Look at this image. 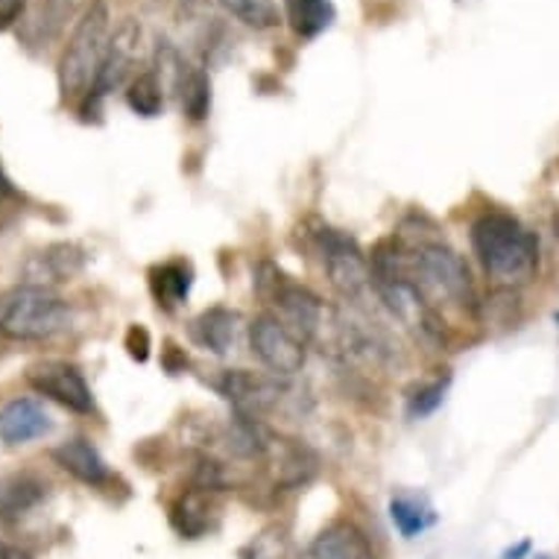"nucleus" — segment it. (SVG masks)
I'll return each instance as SVG.
<instances>
[{
	"label": "nucleus",
	"mask_w": 559,
	"mask_h": 559,
	"mask_svg": "<svg viewBox=\"0 0 559 559\" xmlns=\"http://www.w3.org/2000/svg\"><path fill=\"white\" fill-rule=\"evenodd\" d=\"M468 238L484 273L496 285H527L539 273V238L515 214L498 209L477 214Z\"/></svg>",
	"instance_id": "nucleus-1"
},
{
	"label": "nucleus",
	"mask_w": 559,
	"mask_h": 559,
	"mask_svg": "<svg viewBox=\"0 0 559 559\" xmlns=\"http://www.w3.org/2000/svg\"><path fill=\"white\" fill-rule=\"evenodd\" d=\"M404 247V243H402ZM404 266L411 282L419 287L425 302L433 311L442 305H454L463 311H477V290L466 258L451 249L445 240H419L404 247Z\"/></svg>",
	"instance_id": "nucleus-2"
},
{
	"label": "nucleus",
	"mask_w": 559,
	"mask_h": 559,
	"mask_svg": "<svg viewBox=\"0 0 559 559\" xmlns=\"http://www.w3.org/2000/svg\"><path fill=\"white\" fill-rule=\"evenodd\" d=\"M74 325V305L50 287L19 285L0 296V337L12 343H45Z\"/></svg>",
	"instance_id": "nucleus-3"
},
{
	"label": "nucleus",
	"mask_w": 559,
	"mask_h": 559,
	"mask_svg": "<svg viewBox=\"0 0 559 559\" xmlns=\"http://www.w3.org/2000/svg\"><path fill=\"white\" fill-rule=\"evenodd\" d=\"M109 7L103 0H94L92 7L83 12V19L76 21L74 33L68 38L62 59H59V94L64 103L85 100V94L92 92L100 74L103 56L109 47Z\"/></svg>",
	"instance_id": "nucleus-4"
},
{
	"label": "nucleus",
	"mask_w": 559,
	"mask_h": 559,
	"mask_svg": "<svg viewBox=\"0 0 559 559\" xmlns=\"http://www.w3.org/2000/svg\"><path fill=\"white\" fill-rule=\"evenodd\" d=\"M255 290L273 308L270 313H275L278 320L285 322L296 337L305 340V343L320 337L329 311H325V302L313 294L311 287L296 282L294 275H287L282 266L264 261V264L258 266Z\"/></svg>",
	"instance_id": "nucleus-5"
},
{
	"label": "nucleus",
	"mask_w": 559,
	"mask_h": 559,
	"mask_svg": "<svg viewBox=\"0 0 559 559\" xmlns=\"http://www.w3.org/2000/svg\"><path fill=\"white\" fill-rule=\"evenodd\" d=\"M313 247L320 252L322 270L340 299L346 305H367L372 294V273L358 240L346 231L322 226L320 231H313Z\"/></svg>",
	"instance_id": "nucleus-6"
},
{
	"label": "nucleus",
	"mask_w": 559,
	"mask_h": 559,
	"mask_svg": "<svg viewBox=\"0 0 559 559\" xmlns=\"http://www.w3.org/2000/svg\"><path fill=\"white\" fill-rule=\"evenodd\" d=\"M141 45H144V33H141V24L135 19H127L115 29V36H109V47H106V56H103L100 74H97V83L85 100L80 103V111H83L85 120H92V115L100 111V103L106 100V94H111L115 88L132 80V68L141 59Z\"/></svg>",
	"instance_id": "nucleus-7"
},
{
	"label": "nucleus",
	"mask_w": 559,
	"mask_h": 559,
	"mask_svg": "<svg viewBox=\"0 0 559 559\" xmlns=\"http://www.w3.org/2000/svg\"><path fill=\"white\" fill-rule=\"evenodd\" d=\"M249 346H252V355L270 369V376L278 378L299 376L308 358L305 352L308 343L296 337L294 331L270 311L258 313L255 320L249 322Z\"/></svg>",
	"instance_id": "nucleus-8"
},
{
	"label": "nucleus",
	"mask_w": 559,
	"mask_h": 559,
	"mask_svg": "<svg viewBox=\"0 0 559 559\" xmlns=\"http://www.w3.org/2000/svg\"><path fill=\"white\" fill-rule=\"evenodd\" d=\"M214 386L235 407V413L252 416V419H261L264 413H273L287 399L285 378L261 376V372H252V369H226V372L217 376Z\"/></svg>",
	"instance_id": "nucleus-9"
},
{
	"label": "nucleus",
	"mask_w": 559,
	"mask_h": 559,
	"mask_svg": "<svg viewBox=\"0 0 559 559\" xmlns=\"http://www.w3.org/2000/svg\"><path fill=\"white\" fill-rule=\"evenodd\" d=\"M27 384L38 395H45L59 407L80 416H92L94 413V393L85 376L74 364L64 360H41L36 367L27 369Z\"/></svg>",
	"instance_id": "nucleus-10"
},
{
	"label": "nucleus",
	"mask_w": 559,
	"mask_h": 559,
	"mask_svg": "<svg viewBox=\"0 0 559 559\" xmlns=\"http://www.w3.org/2000/svg\"><path fill=\"white\" fill-rule=\"evenodd\" d=\"M85 249L76 243H50L47 249L27 258L24 264V285L53 287L71 282L85 270Z\"/></svg>",
	"instance_id": "nucleus-11"
},
{
	"label": "nucleus",
	"mask_w": 559,
	"mask_h": 559,
	"mask_svg": "<svg viewBox=\"0 0 559 559\" xmlns=\"http://www.w3.org/2000/svg\"><path fill=\"white\" fill-rule=\"evenodd\" d=\"M299 559H378L372 542L358 524L337 519L322 527Z\"/></svg>",
	"instance_id": "nucleus-12"
},
{
	"label": "nucleus",
	"mask_w": 559,
	"mask_h": 559,
	"mask_svg": "<svg viewBox=\"0 0 559 559\" xmlns=\"http://www.w3.org/2000/svg\"><path fill=\"white\" fill-rule=\"evenodd\" d=\"M53 431L50 413L36 399H12L0 407V442L3 445H27Z\"/></svg>",
	"instance_id": "nucleus-13"
},
{
	"label": "nucleus",
	"mask_w": 559,
	"mask_h": 559,
	"mask_svg": "<svg viewBox=\"0 0 559 559\" xmlns=\"http://www.w3.org/2000/svg\"><path fill=\"white\" fill-rule=\"evenodd\" d=\"M50 457L56 460V466L64 468L68 475L76 477L80 484L103 489L111 484V472L106 466V460L100 457V451L94 449L92 442L85 437H74V440H64L62 445H56L50 451Z\"/></svg>",
	"instance_id": "nucleus-14"
},
{
	"label": "nucleus",
	"mask_w": 559,
	"mask_h": 559,
	"mask_svg": "<svg viewBox=\"0 0 559 559\" xmlns=\"http://www.w3.org/2000/svg\"><path fill=\"white\" fill-rule=\"evenodd\" d=\"M47 498V480L33 472L0 475V524H19Z\"/></svg>",
	"instance_id": "nucleus-15"
},
{
	"label": "nucleus",
	"mask_w": 559,
	"mask_h": 559,
	"mask_svg": "<svg viewBox=\"0 0 559 559\" xmlns=\"http://www.w3.org/2000/svg\"><path fill=\"white\" fill-rule=\"evenodd\" d=\"M214 515H217L214 492L200 489V486L185 489L182 496H176V501L170 504V524H174L182 539H200V536H205L214 527Z\"/></svg>",
	"instance_id": "nucleus-16"
},
{
	"label": "nucleus",
	"mask_w": 559,
	"mask_h": 559,
	"mask_svg": "<svg viewBox=\"0 0 559 559\" xmlns=\"http://www.w3.org/2000/svg\"><path fill=\"white\" fill-rule=\"evenodd\" d=\"M238 322L240 317L231 308L214 305L191 322V340L205 352L223 358V355H229L235 340H238Z\"/></svg>",
	"instance_id": "nucleus-17"
},
{
	"label": "nucleus",
	"mask_w": 559,
	"mask_h": 559,
	"mask_svg": "<svg viewBox=\"0 0 559 559\" xmlns=\"http://www.w3.org/2000/svg\"><path fill=\"white\" fill-rule=\"evenodd\" d=\"M150 294L158 302V308L165 311H174L188 299L193 285V266L182 258H174V261H162V264H153L147 273Z\"/></svg>",
	"instance_id": "nucleus-18"
},
{
	"label": "nucleus",
	"mask_w": 559,
	"mask_h": 559,
	"mask_svg": "<svg viewBox=\"0 0 559 559\" xmlns=\"http://www.w3.org/2000/svg\"><path fill=\"white\" fill-rule=\"evenodd\" d=\"M85 0H38L36 12L29 19V33L27 36L36 45H50L56 38L62 36L68 24L80 15Z\"/></svg>",
	"instance_id": "nucleus-19"
},
{
	"label": "nucleus",
	"mask_w": 559,
	"mask_h": 559,
	"mask_svg": "<svg viewBox=\"0 0 559 559\" xmlns=\"http://www.w3.org/2000/svg\"><path fill=\"white\" fill-rule=\"evenodd\" d=\"M390 519H393L395 531L402 533L404 539L423 536L437 522L433 507L423 496H416V492H399V496L390 498Z\"/></svg>",
	"instance_id": "nucleus-20"
},
{
	"label": "nucleus",
	"mask_w": 559,
	"mask_h": 559,
	"mask_svg": "<svg viewBox=\"0 0 559 559\" xmlns=\"http://www.w3.org/2000/svg\"><path fill=\"white\" fill-rule=\"evenodd\" d=\"M287 24L299 38H317L334 24V3L331 0H285Z\"/></svg>",
	"instance_id": "nucleus-21"
},
{
	"label": "nucleus",
	"mask_w": 559,
	"mask_h": 559,
	"mask_svg": "<svg viewBox=\"0 0 559 559\" xmlns=\"http://www.w3.org/2000/svg\"><path fill=\"white\" fill-rule=\"evenodd\" d=\"M176 92H179L182 111L188 115V120L202 123V120L209 118V111H212V80H209L205 71L185 64L182 76L176 83Z\"/></svg>",
	"instance_id": "nucleus-22"
},
{
	"label": "nucleus",
	"mask_w": 559,
	"mask_h": 559,
	"mask_svg": "<svg viewBox=\"0 0 559 559\" xmlns=\"http://www.w3.org/2000/svg\"><path fill=\"white\" fill-rule=\"evenodd\" d=\"M127 103L141 118H156L165 106V83L158 80L156 71H141L129 80Z\"/></svg>",
	"instance_id": "nucleus-23"
},
{
	"label": "nucleus",
	"mask_w": 559,
	"mask_h": 559,
	"mask_svg": "<svg viewBox=\"0 0 559 559\" xmlns=\"http://www.w3.org/2000/svg\"><path fill=\"white\" fill-rule=\"evenodd\" d=\"M226 12H231L240 24L252 29L278 27V7L273 0H221Z\"/></svg>",
	"instance_id": "nucleus-24"
},
{
	"label": "nucleus",
	"mask_w": 559,
	"mask_h": 559,
	"mask_svg": "<svg viewBox=\"0 0 559 559\" xmlns=\"http://www.w3.org/2000/svg\"><path fill=\"white\" fill-rule=\"evenodd\" d=\"M240 559H290V536L285 527H266L240 550Z\"/></svg>",
	"instance_id": "nucleus-25"
},
{
	"label": "nucleus",
	"mask_w": 559,
	"mask_h": 559,
	"mask_svg": "<svg viewBox=\"0 0 559 559\" xmlns=\"http://www.w3.org/2000/svg\"><path fill=\"white\" fill-rule=\"evenodd\" d=\"M445 386H449V376L445 378H433L428 384H419L407 395V416L413 419H425V416H431L437 407L445 399Z\"/></svg>",
	"instance_id": "nucleus-26"
},
{
	"label": "nucleus",
	"mask_w": 559,
	"mask_h": 559,
	"mask_svg": "<svg viewBox=\"0 0 559 559\" xmlns=\"http://www.w3.org/2000/svg\"><path fill=\"white\" fill-rule=\"evenodd\" d=\"M123 348H127V355L138 364H147L150 352H153V340H150V331L144 325H129L127 337H123Z\"/></svg>",
	"instance_id": "nucleus-27"
},
{
	"label": "nucleus",
	"mask_w": 559,
	"mask_h": 559,
	"mask_svg": "<svg viewBox=\"0 0 559 559\" xmlns=\"http://www.w3.org/2000/svg\"><path fill=\"white\" fill-rule=\"evenodd\" d=\"M21 212V193L10 185V179L0 174V235L3 229L15 221V214Z\"/></svg>",
	"instance_id": "nucleus-28"
},
{
	"label": "nucleus",
	"mask_w": 559,
	"mask_h": 559,
	"mask_svg": "<svg viewBox=\"0 0 559 559\" xmlns=\"http://www.w3.org/2000/svg\"><path fill=\"white\" fill-rule=\"evenodd\" d=\"M162 367L170 372V376H179L188 369V355H185V348H179L174 340H167L165 348H162Z\"/></svg>",
	"instance_id": "nucleus-29"
},
{
	"label": "nucleus",
	"mask_w": 559,
	"mask_h": 559,
	"mask_svg": "<svg viewBox=\"0 0 559 559\" xmlns=\"http://www.w3.org/2000/svg\"><path fill=\"white\" fill-rule=\"evenodd\" d=\"M24 10H27V0H0V33L15 27L24 19Z\"/></svg>",
	"instance_id": "nucleus-30"
},
{
	"label": "nucleus",
	"mask_w": 559,
	"mask_h": 559,
	"mask_svg": "<svg viewBox=\"0 0 559 559\" xmlns=\"http://www.w3.org/2000/svg\"><path fill=\"white\" fill-rule=\"evenodd\" d=\"M10 559H33V557H29L27 550H21V548H15V545H12V548H10Z\"/></svg>",
	"instance_id": "nucleus-31"
},
{
	"label": "nucleus",
	"mask_w": 559,
	"mask_h": 559,
	"mask_svg": "<svg viewBox=\"0 0 559 559\" xmlns=\"http://www.w3.org/2000/svg\"><path fill=\"white\" fill-rule=\"evenodd\" d=\"M10 548H12L10 542L0 539V559H10Z\"/></svg>",
	"instance_id": "nucleus-32"
},
{
	"label": "nucleus",
	"mask_w": 559,
	"mask_h": 559,
	"mask_svg": "<svg viewBox=\"0 0 559 559\" xmlns=\"http://www.w3.org/2000/svg\"><path fill=\"white\" fill-rule=\"evenodd\" d=\"M550 229H554V238L559 240V212L554 214V221H550Z\"/></svg>",
	"instance_id": "nucleus-33"
},
{
	"label": "nucleus",
	"mask_w": 559,
	"mask_h": 559,
	"mask_svg": "<svg viewBox=\"0 0 559 559\" xmlns=\"http://www.w3.org/2000/svg\"><path fill=\"white\" fill-rule=\"evenodd\" d=\"M539 559H550V557H539Z\"/></svg>",
	"instance_id": "nucleus-34"
},
{
	"label": "nucleus",
	"mask_w": 559,
	"mask_h": 559,
	"mask_svg": "<svg viewBox=\"0 0 559 559\" xmlns=\"http://www.w3.org/2000/svg\"><path fill=\"white\" fill-rule=\"evenodd\" d=\"M557 322H559V313H557Z\"/></svg>",
	"instance_id": "nucleus-35"
}]
</instances>
